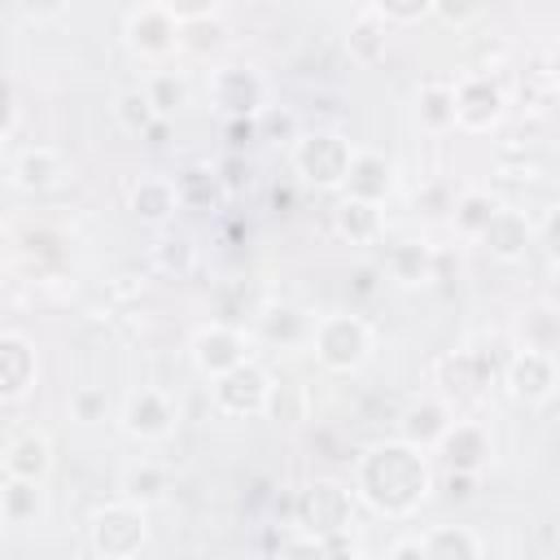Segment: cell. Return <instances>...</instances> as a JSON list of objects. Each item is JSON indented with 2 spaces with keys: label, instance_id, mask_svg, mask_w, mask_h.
<instances>
[{
  "label": "cell",
  "instance_id": "24",
  "mask_svg": "<svg viewBox=\"0 0 560 560\" xmlns=\"http://www.w3.org/2000/svg\"><path fill=\"white\" fill-rule=\"evenodd\" d=\"M332 223H337V232H341V236H350V241H376V232H381V210H376L372 201L341 197V206H337Z\"/></svg>",
  "mask_w": 560,
  "mask_h": 560
},
{
  "label": "cell",
  "instance_id": "18",
  "mask_svg": "<svg viewBox=\"0 0 560 560\" xmlns=\"http://www.w3.org/2000/svg\"><path fill=\"white\" fill-rule=\"evenodd\" d=\"M39 512H44V486L39 481L4 477V486H0V521L22 529V525H35Z\"/></svg>",
  "mask_w": 560,
  "mask_h": 560
},
{
  "label": "cell",
  "instance_id": "21",
  "mask_svg": "<svg viewBox=\"0 0 560 560\" xmlns=\"http://www.w3.org/2000/svg\"><path fill=\"white\" fill-rule=\"evenodd\" d=\"M179 206V192H175V179H162V175H144L136 188H131V210L149 223H162L171 210Z\"/></svg>",
  "mask_w": 560,
  "mask_h": 560
},
{
  "label": "cell",
  "instance_id": "27",
  "mask_svg": "<svg viewBox=\"0 0 560 560\" xmlns=\"http://www.w3.org/2000/svg\"><path fill=\"white\" fill-rule=\"evenodd\" d=\"M494 214H499V201L486 197V192H464V197L455 201V223H459L468 236H481Z\"/></svg>",
  "mask_w": 560,
  "mask_h": 560
},
{
  "label": "cell",
  "instance_id": "9",
  "mask_svg": "<svg viewBox=\"0 0 560 560\" xmlns=\"http://www.w3.org/2000/svg\"><path fill=\"white\" fill-rule=\"evenodd\" d=\"M350 508H354V494L337 481H311L306 494H302V516H306V529L319 534V538H332V534H346L350 525Z\"/></svg>",
  "mask_w": 560,
  "mask_h": 560
},
{
  "label": "cell",
  "instance_id": "20",
  "mask_svg": "<svg viewBox=\"0 0 560 560\" xmlns=\"http://www.w3.org/2000/svg\"><path fill=\"white\" fill-rule=\"evenodd\" d=\"M420 547L429 560H481V542L464 525H438V529L420 534Z\"/></svg>",
  "mask_w": 560,
  "mask_h": 560
},
{
  "label": "cell",
  "instance_id": "7",
  "mask_svg": "<svg viewBox=\"0 0 560 560\" xmlns=\"http://www.w3.org/2000/svg\"><path fill=\"white\" fill-rule=\"evenodd\" d=\"M451 96H455V127L464 131H486L503 118V92L490 74H459L451 83Z\"/></svg>",
  "mask_w": 560,
  "mask_h": 560
},
{
  "label": "cell",
  "instance_id": "12",
  "mask_svg": "<svg viewBox=\"0 0 560 560\" xmlns=\"http://www.w3.org/2000/svg\"><path fill=\"white\" fill-rule=\"evenodd\" d=\"M122 429H127L131 438H140V442L166 438V433L175 429V402H171L162 389L144 385V389H136V394L122 402Z\"/></svg>",
  "mask_w": 560,
  "mask_h": 560
},
{
  "label": "cell",
  "instance_id": "3",
  "mask_svg": "<svg viewBox=\"0 0 560 560\" xmlns=\"http://www.w3.org/2000/svg\"><path fill=\"white\" fill-rule=\"evenodd\" d=\"M88 538H92V551L101 560H136V551L149 538L144 508L140 503H127V499H114V503L96 508L92 512V525H88Z\"/></svg>",
  "mask_w": 560,
  "mask_h": 560
},
{
  "label": "cell",
  "instance_id": "28",
  "mask_svg": "<svg viewBox=\"0 0 560 560\" xmlns=\"http://www.w3.org/2000/svg\"><path fill=\"white\" fill-rule=\"evenodd\" d=\"M144 92H149L153 109H158V114L166 118V114H175V109L184 105V96H188V83H184L179 74H171V70H158V74H149Z\"/></svg>",
  "mask_w": 560,
  "mask_h": 560
},
{
  "label": "cell",
  "instance_id": "14",
  "mask_svg": "<svg viewBox=\"0 0 560 560\" xmlns=\"http://www.w3.org/2000/svg\"><path fill=\"white\" fill-rule=\"evenodd\" d=\"M438 455L451 464V472H477L490 459V433L477 420H451V429L438 438Z\"/></svg>",
  "mask_w": 560,
  "mask_h": 560
},
{
  "label": "cell",
  "instance_id": "13",
  "mask_svg": "<svg viewBox=\"0 0 560 560\" xmlns=\"http://www.w3.org/2000/svg\"><path fill=\"white\" fill-rule=\"evenodd\" d=\"M508 389L516 402H547L556 389V359L538 346H525L508 368Z\"/></svg>",
  "mask_w": 560,
  "mask_h": 560
},
{
  "label": "cell",
  "instance_id": "1",
  "mask_svg": "<svg viewBox=\"0 0 560 560\" xmlns=\"http://www.w3.org/2000/svg\"><path fill=\"white\" fill-rule=\"evenodd\" d=\"M354 494L385 512V516H407L411 508L424 503L429 494V459L411 442H376L359 455L354 464Z\"/></svg>",
  "mask_w": 560,
  "mask_h": 560
},
{
  "label": "cell",
  "instance_id": "31",
  "mask_svg": "<svg viewBox=\"0 0 560 560\" xmlns=\"http://www.w3.org/2000/svg\"><path fill=\"white\" fill-rule=\"evenodd\" d=\"M105 411H109V394H105V389H96V385L74 389V398H70V416H74L79 424H101Z\"/></svg>",
  "mask_w": 560,
  "mask_h": 560
},
{
  "label": "cell",
  "instance_id": "22",
  "mask_svg": "<svg viewBox=\"0 0 560 560\" xmlns=\"http://www.w3.org/2000/svg\"><path fill=\"white\" fill-rule=\"evenodd\" d=\"M118 490H122V499L127 503H153V499H162V490H166V472L153 464V459H140V464H127L122 468V477H118Z\"/></svg>",
  "mask_w": 560,
  "mask_h": 560
},
{
  "label": "cell",
  "instance_id": "6",
  "mask_svg": "<svg viewBox=\"0 0 560 560\" xmlns=\"http://www.w3.org/2000/svg\"><path fill=\"white\" fill-rule=\"evenodd\" d=\"M271 394H276V385L254 359L214 381V407L228 416H258L271 407Z\"/></svg>",
  "mask_w": 560,
  "mask_h": 560
},
{
  "label": "cell",
  "instance_id": "25",
  "mask_svg": "<svg viewBox=\"0 0 560 560\" xmlns=\"http://www.w3.org/2000/svg\"><path fill=\"white\" fill-rule=\"evenodd\" d=\"M389 271H394V280H402V284L429 280V276H433V254H429V245H424V241H398V245L389 249Z\"/></svg>",
  "mask_w": 560,
  "mask_h": 560
},
{
  "label": "cell",
  "instance_id": "34",
  "mask_svg": "<svg viewBox=\"0 0 560 560\" xmlns=\"http://www.w3.org/2000/svg\"><path fill=\"white\" fill-rule=\"evenodd\" d=\"M368 9H372L385 26H389V22H416V18H424V13H429V4H424V0H416V4H368Z\"/></svg>",
  "mask_w": 560,
  "mask_h": 560
},
{
  "label": "cell",
  "instance_id": "33",
  "mask_svg": "<svg viewBox=\"0 0 560 560\" xmlns=\"http://www.w3.org/2000/svg\"><path fill=\"white\" fill-rule=\"evenodd\" d=\"M254 122H258V136H271V131H280L284 140H298V118H293L289 109H280V114H276L271 105H262V114H258Z\"/></svg>",
  "mask_w": 560,
  "mask_h": 560
},
{
  "label": "cell",
  "instance_id": "36",
  "mask_svg": "<svg viewBox=\"0 0 560 560\" xmlns=\"http://www.w3.org/2000/svg\"><path fill=\"white\" fill-rule=\"evenodd\" d=\"M385 560H429V556H424L420 538H398V542L389 547V556H385Z\"/></svg>",
  "mask_w": 560,
  "mask_h": 560
},
{
  "label": "cell",
  "instance_id": "10",
  "mask_svg": "<svg viewBox=\"0 0 560 560\" xmlns=\"http://www.w3.org/2000/svg\"><path fill=\"white\" fill-rule=\"evenodd\" d=\"M210 96L232 118H258L262 114V79L245 66H219L210 74Z\"/></svg>",
  "mask_w": 560,
  "mask_h": 560
},
{
  "label": "cell",
  "instance_id": "5",
  "mask_svg": "<svg viewBox=\"0 0 560 560\" xmlns=\"http://www.w3.org/2000/svg\"><path fill=\"white\" fill-rule=\"evenodd\" d=\"M311 346H315V354H319L324 368L354 372L368 359V350H372V328L359 315H324L311 328Z\"/></svg>",
  "mask_w": 560,
  "mask_h": 560
},
{
  "label": "cell",
  "instance_id": "26",
  "mask_svg": "<svg viewBox=\"0 0 560 560\" xmlns=\"http://www.w3.org/2000/svg\"><path fill=\"white\" fill-rule=\"evenodd\" d=\"M451 429V420H446V411L438 407V402H420V407H411L407 411V420H402V442H411V446H438V438Z\"/></svg>",
  "mask_w": 560,
  "mask_h": 560
},
{
  "label": "cell",
  "instance_id": "2",
  "mask_svg": "<svg viewBox=\"0 0 560 560\" xmlns=\"http://www.w3.org/2000/svg\"><path fill=\"white\" fill-rule=\"evenodd\" d=\"M354 144L341 131H306L293 140V171L315 188H346Z\"/></svg>",
  "mask_w": 560,
  "mask_h": 560
},
{
  "label": "cell",
  "instance_id": "30",
  "mask_svg": "<svg viewBox=\"0 0 560 560\" xmlns=\"http://www.w3.org/2000/svg\"><path fill=\"white\" fill-rule=\"evenodd\" d=\"M153 258H158L162 271L184 276V271H192V241L188 236H162L158 249H153Z\"/></svg>",
  "mask_w": 560,
  "mask_h": 560
},
{
  "label": "cell",
  "instance_id": "23",
  "mask_svg": "<svg viewBox=\"0 0 560 560\" xmlns=\"http://www.w3.org/2000/svg\"><path fill=\"white\" fill-rule=\"evenodd\" d=\"M114 118H118V127L131 131V136H144L149 127L162 122V114L153 109V101H149L144 88H127V92H118V101H114Z\"/></svg>",
  "mask_w": 560,
  "mask_h": 560
},
{
  "label": "cell",
  "instance_id": "4",
  "mask_svg": "<svg viewBox=\"0 0 560 560\" xmlns=\"http://www.w3.org/2000/svg\"><path fill=\"white\" fill-rule=\"evenodd\" d=\"M122 35H127V48L158 61V57H171L179 44H184V9L175 4H136L127 9V22H122Z\"/></svg>",
  "mask_w": 560,
  "mask_h": 560
},
{
  "label": "cell",
  "instance_id": "16",
  "mask_svg": "<svg viewBox=\"0 0 560 560\" xmlns=\"http://www.w3.org/2000/svg\"><path fill=\"white\" fill-rule=\"evenodd\" d=\"M389 188H394V162L376 149H359L350 162V175H346V197L381 206Z\"/></svg>",
  "mask_w": 560,
  "mask_h": 560
},
{
  "label": "cell",
  "instance_id": "15",
  "mask_svg": "<svg viewBox=\"0 0 560 560\" xmlns=\"http://www.w3.org/2000/svg\"><path fill=\"white\" fill-rule=\"evenodd\" d=\"M52 468V442L35 429H22L4 442V477H18V481H39L48 477Z\"/></svg>",
  "mask_w": 560,
  "mask_h": 560
},
{
  "label": "cell",
  "instance_id": "38",
  "mask_svg": "<svg viewBox=\"0 0 560 560\" xmlns=\"http://www.w3.org/2000/svg\"><path fill=\"white\" fill-rule=\"evenodd\" d=\"M556 542H560V534H556Z\"/></svg>",
  "mask_w": 560,
  "mask_h": 560
},
{
  "label": "cell",
  "instance_id": "19",
  "mask_svg": "<svg viewBox=\"0 0 560 560\" xmlns=\"http://www.w3.org/2000/svg\"><path fill=\"white\" fill-rule=\"evenodd\" d=\"M481 241H486V249H490L494 258L512 262V258H521V254L529 249V223H525V214H516V210H499V214L490 219V228L481 232Z\"/></svg>",
  "mask_w": 560,
  "mask_h": 560
},
{
  "label": "cell",
  "instance_id": "32",
  "mask_svg": "<svg viewBox=\"0 0 560 560\" xmlns=\"http://www.w3.org/2000/svg\"><path fill=\"white\" fill-rule=\"evenodd\" d=\"M276 560H328V542L319 534H311V529H298V534L284 538Z\"/></svg>",
  "mask_w": 560,
  "mask_h": 560
},
{
  "label": "cell",
  "instance_id": "8",
  "mask_svg": "<svg viewBox=\"0 0 560 560\" xmlns=\"http://www.w3.org/2000/svg\"><path fill=\"white\" fill-rule=\"evenodd\" d=\"M192 363H197V372H206L210 381H219V376H228L232 368L249 363V341H245L241 328L210 324V328H201V332L192 337Z\"/></svg>",
  "mask_w": 560,
  "mask_h": 560
},
{
  "label": "cell",
  "instance_id": "29",
  "mask_svg": "<svg viewBox=\"0 0 560 560\" xmlns=\"http://www.w3.org/2000/svg\"><path fill=\"white\" fill-rule=\"evenodd\" d=\"M420 122H429V127H451V122H455L451 83H429V88L420 92Z\"/></svg>",
  "mask_w": 560,
  "mask_h": 560
},
{
  "label": "cell",
  "instance_id": "11",
  "mask_svg": "<svg viewBox=\"0 0 560 560\" xmlns=\"http://www.w3.org/2000/svg\"><path fill=\"white\" fill-rule=\"evenodd\" d=\"M35 372H39V359H35V341L18 328L0 332V398L4 402H18L31 394L35 385Z\"/></svg>",
  "mask_w": 560,
  "mask_h": 560
},
{
  "label": "cell",
  "instance_id": "37",
  "mask_svg": "<svg viewBox=\"0 0 560 560\" xmlns=\"http://www.w3.org/2000/svg\"><path fill=\"white\" fill-rule=\"evenodd\" d=\"M551 74H556V83H560V44H556V52H551Z\"/></svg>",
  "mask_w": 560,
  "mask_h": 560
},
{
  "label": "cell",
  "instance_id": "35",
  "mask_svg": "<svg viewBox=\"0 0 560 560\" xmlns=\"http://www.w3.org/2000/svg\"><path fill=\"white\" fill-rule=\"evenodd\" d=\"M542 245H547V254L560 262V206L547 214V223H542Z\"/></svg>",
  "mask_w": 560,
  "mask_h": 560
},
{
  "label": "cell",
  "instance_id": "17",
  "mask_svg": "<svg viewBox=\"0 0 560 560\" xmlns=\"http://www.w3.org/2000/svg\"><path fill=\"white\" fill-rule=\"evenodd\" d=\"M61 175H66V162H61V153L48 149V144H31V149H22V153L13 158V166H9V179H13L18 188H26V192L57 188Z\"/></svg>",
  "mask_w": 560,
  "mask_h": 560
}]
</instances>
